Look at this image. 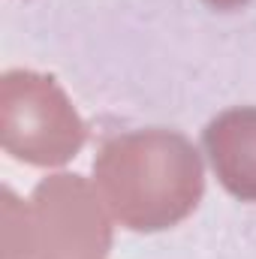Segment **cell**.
Returning a JSON list of instances; mask_svg holds the SVG:
<instances>
[{
  "instance_id": "obj_6",
  "label": "cell",
  "mask_w": 256,
  "mask_h": 259,
  "mask_svg": "<svg viewBox=\"0 0 256 259\" xmlns=\"http://www.w3.org/2000/svg\"><path fill=\"white\" fill-rule=\"evenodd\" d=\"M202 3H208L211 9L229 12V9H238V6H244V3H250V0H202Z\"/></svg>"
},
{
  "instance_id": "obj_2",
  "label": "cell",
  "mask_w": 256,
  "mask_h": 259,
  "mask_svg": "<svg viewBox=\"0 0 256 259\" xmlns=\"http://www.w3.org/2000/svg\"><path fill=\"white\" fill-rule=\"evenodd\" d=\"M3 151L30 166H61L84 145V121L55 78L9 69L0 78Z\"/></svg>"
},
{
  "instance_id": "obj_5",
  "label": "cell",
  "mask_w": 256,
  "mask_h": 259,
  "mask_svg": "<svg viewBox=\"0 0 256 259\" xmlns=\"http://www.w3.org/2000/svg\"><path fill=\"white\" fill-rule=\"evenodd\" d=\"M3 259H30V232H27V202L3 190Z\"/></svg>"
},
{
  "instance_id": "obj_4",
  "label": "cell",
  "mask_w": 256,
  "mask_h": 259,
  "mask_svg": "<svg viewBox=\"0 0 256 259\" xmlns=\"http://www.w3.org/2000/svg\"><path fill=\"white\" fill-rule=\"evenodd\" d=\"M202 148L217 181L232 196L256 202V106L226 109L211 118Z\"/></svg>"
},
{
  "instance_id": "obj_1",
  "label": "cell",
  "mask_w": 256,
  "mask_h": 259,
  "mask_svg": "<svg viewBox=\"0 0 256 259\" xmlns=\"http://www.w3.org/2000/svg\"><path fill=\"white\" fill-rule=\"evenodd\" d=\"M97 190L112 220L163 232L187 220L205 193V166L187 136L151 127L109 139L94 160Z\"/></svg>"
},
{
  "instance_id": "obj_3",
  "label": "cell",
  "mask_w": 256,
  "mask_h": 259,
  "mask_svg": "<svg viewBox=\"0 0 256 259\" xmlns=\"http://www.w3.org/2000/svg\"><path fill=\"white\" fill-rule=\"evenodd\" d=\"M30 259H106L112 214L97 184L81 175H49L27 199Z\"/></svg>"
}]
</instances>
